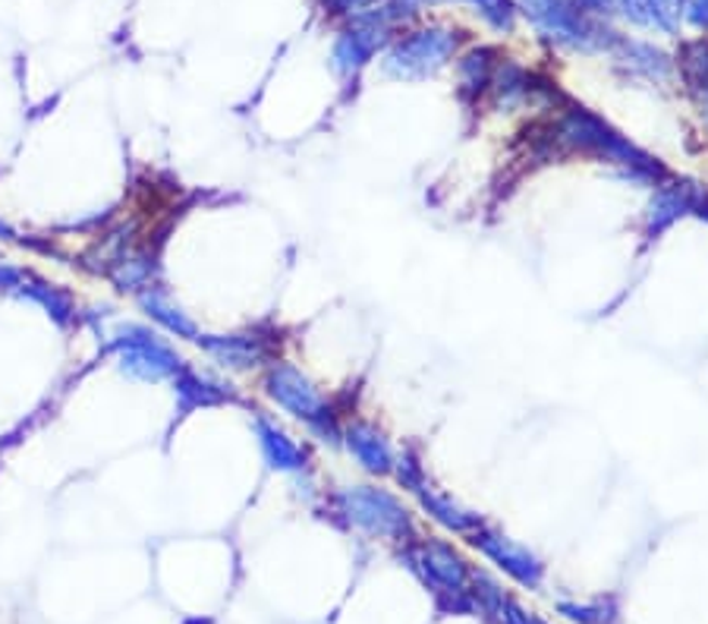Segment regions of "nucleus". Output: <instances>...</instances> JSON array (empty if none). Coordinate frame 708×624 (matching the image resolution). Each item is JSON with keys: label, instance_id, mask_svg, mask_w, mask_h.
<instances>
[{"label": "nucleus", "instance_id": "9b49d317", "mask_svg": "<svg viewBox=\"0 0 708 624\" xmlns=\"http://www.w3.org/2000/svg\"><path fill=\"white\" fill-rule=\"evenodd\" d=\"M387 44V29L372 20H356L353 29L340 33L331 51V64L340 76H356Z\"/></svg>", "mask_w": 708, "mask_h": 624}, {"label": "nucleus", "instance_id": "423d86ee", "mask_svg": "<svg viewBox=\"0 0 708 624\" xmlns=\"http://www.w3.org/2000/svg\"><path fill=\"white\" fill-rule=\"evenodd\" d=\"M519 10L545 38L570 51H595L608 44L602 38L605 29L585 16L577 0H519Z\"/></svg>", "mask_w": 708, "mask_h": 624}, {"label": "nucleus", "instance_id": "f8f14e48", "mask_svg": "<svg viewBox=\"0 0 708 624\" xmlns=\"http://www.w3.org/2000/svg\"><path fill=\"white\" fill-rule=\"evenodd\" d=\"M473 543L482 549L485 556L491 561H498L511 577H516L519 584H539V577H542V564L539 559L526 549V546H519L516 539L511 536H504V533H498V530H488V526H476L473 533Z\"/></svg>", "mask_w": 708, "mask_h": 624}, {"label": "nucleus", "instance_id": "a211bd4d", "mask_svg": "<svg viewBox=\"0 0 708 624\" xmlns=\"http://www.w3.org/2000/svg\"><path fill=\"white\" fill-rule=\"evenodd\" d=\"M617 61L627 66L630 73H640V76L652 79V82H665L668 73H671L668 54L658 51L655 44H645V41H620Z\"/></svg>", "mask_w": 708, "mask_h": 624}, {"label": "nucleus", "instance_id": "9d476101", "mask_svg": "<svg viewBox=\"0 0 708 624\" xmlns=\"http://www.w3.org/2000/svg\"><path fill=\"white\" fill-rule=\"evenodd\" d=\"M253 429H256V442L258 451H261V460L278 470V473H291V476H299L309 470V451L293 438L291 432L284 426H278L271 417L265 413H256L253 417Z\"/></svg>", "mask_w": 708, "mask_h": 624}, {"label": "nucleus", "instance_id": "dca6fc26", "mask_svg": "<svg viewBox=\"0 0 708 624\" xmlns=\"http://www.w3.org/2000/svg\"><path fill=\"white\" fill-rule=\"evenodd\" d=\"M20 300H29L35 306H41L57 326H69L73 322V316H76V306H73V296L66 294L64 288H57V284H48V281H41V278H35L33 271H29V278L16 288V294Z\"/></svg>", "mask_w": 708, "mask_h": 624}, {"label": "nucleus", "instance_id": "39448f33", "mask_svg": "<svg viewBox=\"0 0 708 624\" xmlns=\"http://www.w3.org/2000/svg\"><path fill=\"white\" fill-rule=\"evenodd\" d=\"M456 44H460L456 33L445 29V26L407 33L387 48L382 69H385V76L397 79V82H422V79L438 76L445 66L451 64Z\"/></svg>", "mask_w": 708, "mask_h": 624}, {"label": "nucleus", "instance_id": "cd10ccee", "mask_svg": "<svg viewBox=\"0 0 708 624\" xmlns=\"http://www.w3.org/2000/svg\"><path fill=\"white\" fill-rule=\"evenodd\" d=\"M466 3H473V7H479V3H485V0H466Z\"/></svg>", "mask_w": 708, "mask_h": 624}, {"label": "nucleus", "instance_id": "aec40b11", "mask_svg": "<svg viewBox=\"0 0 708 624\" xmlns=\"http://www.w3.org/2000/svg\"><path fill=\"white\" fill-rule=\"evenodd\" d=\"M645 13H648V26L661 29L665 35L680 33V20H683L680 0H645Z\"/></svg>", "mask_w": 708, "mask_h": 624}, {"label": "nucleus", "instance_id": "7ed1b4c3", "mask_svg": "<svg viewBox=\"0 0 708 624\" xmlns=\"http://www.w3.org/2000/svg\"><path fill=\"white\" fill-rule=\"evenodd\" d=\"M337 514L356 530L382 539H403L413 530V514L397 495L375 486V483H356L334 493Z\"/></svg>", "mask_w": 708, "mask_h": 624}, {"label": "nucleus", "instance_id": "f3484780", "mask_svg": "<svg viewBox=\"0 0 708 624\" xmlns=\"http://www.w3.org/2000/svg\"><path fill=\"white\" fill-rule=\"evenodd\" d=\"M107 278L114 281L117 291L124 294H139L145 288L155 284V259L152 253H142V250H127L117 263L107 268Z\"/></svg>", "mask_w": 708, "mask_h": 624}, {"label": "nucleus", "instance_id": "f03ea898", "mask_svg": "<svg viewBox=\"0 0 708 624\" xmlns=\"http://www.w3.org/2000/svg\"><path fill=\"white\" fill-rule=\"evenodd\" d=\"M261 392L274 407H281L287 417L309 429L312 438H319L324 445H340L344 423L337 420L327 395L299 366L287 360H274L271 366H265Z\"/></svg>", "mask_w": 708, "mask_h": 624}, {"label": "nucleus", "instance_id": "5701e85b", "mask_svg": "<svg viewBox=\"0 0 708 624\" xmlns=\"http://www.w3.org/2000/svg\"><path fill=\"white\" fill-rule=\"evenodd\" d=\"M26 278H29V271H26V268H20V265H10V263H0V291H3V294H16V288H20Z\"/></svg>", "mask_w": 708, "mask_h": 624}, {"label": "nucleus", "instance_id": "2eb2a0df", "mask_svg": "<svg viewBox=\"0 0 708 624\" xmlns=\"http://www.w3.org/2000/svg\"><path fill=\"white\" fill-rule=\"evenodd\" d=\"M416 498L419 508H422L432 521H438V524L448 526L453 533H466V536H469L476 526H482V518H479V514H473L469 508H463L453 495L435 489L432 483H425L416 493Z\"/></svg>", "mask_w": 708, "mask_h": 624}, {"label": "nucleus", "instance_id": "1a4fd4ad", "mask_svg": "<svg viewBox=\"0 0 708 624\" xmlns=\"http://www.w3.org/2000/svg\"><path fill=\"white\" fill-rule=\"evenodd\" d=\"M340 445L347 448V455L356 460L359 470H365L369 476H390L394 463H397V451L390 445L385 429H378L369 420H350L344 423V435Z\"/></svg>", "mask_w": 708, "mask_h": 624}, {"label": "nucleus", "instance_id": "0eeeda50", "mask_svg": "<svg viewBox=\"0 0 708 624\" xmlns=\"http://www.w3.org/2000/svg\"><path fill=\"white\" fill-rule=\"evenodd\" d=\"M195 344L230 372H253V369L271 366L278 360L274 357L278 338L265 334L261 329L230 331V334H198Z\"/></svg>", "mask_w": 708, "mask_h": 624}, {"label": "nucleus", "instance_id": "b1692460", "mask_svg": "<svg viewBox=\"0 0 708 624\" xmlns=\"http://www.w3.org/2000/svg\"><path fill=\"white\" fill-rule=\"evenodd\" d=\"M617 10L623 13L627 23H633V26H648L645 0H617Z\"/></svg>", "mask_w": 708, "mask_h": 624}, {"label": "nucleus", "instance_id": "412c9836", "mask_svg": "<svg viewBox=\"0 0 708 624\" xmlns=\"http://www.w3.org/2000/svg\"><path fill=\"white\" fill-rule=\"evenodd\" d=\"M476 13L494 33H511L516 23V3L514 0H485L476 7Z\"/></svg>", "mask_w": 708, "mask_h": 624}, {"label": "nucleus", "instance_id": "f257e3e1", "mask_svg": "<svg viewBox=\"0 0 708 624\" xmlns=\"http://www.w3.org/2000/svg\"><path fill=\"white\" fill-rule=\"evenodd\" d=\"M554 142L564 152L605 162L623 180H633V183H643V187H658L668 177V170L658 165V158H652L636 142H630V136L614 130L608 120H602L589 107H570L557 120Z\"/></svg>", "mask_w": 708, "mask_h": 624}, {"label": "nucleus", "instance_id": "a878e982", "mask_svg": "<svg viewBox=\"0 0 708 624\" xmlns=\"http://www.w3.org/2000/svg\"><path fill=\"white\" fill-rule=\"evenodd\" d=\"M592 13H614L617 10V0H582Z\"/></svg>", "mask_w": 708, "mask_h": 624}, {"label": "nucleus", "instance_id": "20e7f679", "mask_svg": "<svg viewBox=\"0 0 708 624\" xmlns=\"http://www.w3.org/2000/svg\"><path fill=\"white\" fill-rule=\"evenodd\" d=\"M111 347L117 354L120 372L136 382H173L186 360L177 354L173 344H167L162 334L149 326H117L111 334Z\"/></svg>", "mask_w": 708, "mask_h": 624}, {"label": "nucleus", "instance_id": "6ab92c4d", "mask_svg": "<svg viewBox=\"0 0 708 624\" xmlns=\"http://www.w3.org/2000/svg\"><path fill=\"white\" fill-rule=\"evenodd\" d=\"M422 564L428 568L432 577H438V581H445L451 587H463V581H466V561L445 543H425L422 546Z\"/></svg>", "mask_w": 708, "mask_h": 624}, {"label": "nucleus", "instance_id": "6e6552de", "mask_svg": "<svg viewBox=\"0 0 708 624\" xmlns=\"http://www.w3.org/2000/svg\"><path fill=\"white\" fill-rule=\"evenodd\" d=\"M708 202V193L699 183L690 180H661L645 205V237L655 240L658 233L677 225L686 215H699V208Z\"/></svg>", "mask_w": 708, "mask_h": 624}, {"label": "nucleus", "instance_id": "4468645a", "mask_svg": "<svg viewBox=\"0 0 708 624\" xmlns=\"http://www.w3.org/2000/svg\"><path fill=\"white\" fill-rule=\"evenodd\" d=\"M173 395H177V410L180 413H193L198 407H218V404H227L233 392L230 385L211 379V375H202L195 372L190 366H183L173 379Z\"/></svg>", "mask_w": 708, "mask_h": 624}, {"label": "nucleus", "instance_id": "ddd939ff", "mask_svg": "<svg viewBox=\"0 0 708 624\" xmlns=\"http://www.w3.org/2000/svg\"><path fill=\"white\" fill-rule=\"evenodd\" d=\"M139 300V306H142V313L164 329L167 334H173V338H183V341H198V326H195V319L173 300V296L167 294L164 288L158 284H152V288H145V291H139L136 294Z\"/></svg>", "mask_w": 708, "mask_h": 624}, {"label": "nucleus", "instance_id": "bb28decb", "mask_svg": "<svg viewBox=\"0 0 708 624\" xmlns=\"http://www.w3.org/2000/svg\"><path fill=\"white\" fill-rule=\"evenodd\" d=\"M0 240H13V228L7 221H0Z\"/></svg>", "mask_w": 708, "mask_h": 624}, {"label": "nucleus", "instance_id": "393cba45", "mask_svg": "<svg viewBox=\"0 0 708 624\" xmlns=\"http://www.w3.org/2000/svg\"><path fill=\"white\" fill-rule=\"evenodd\" d=\"M683 16L696 29H708V0H683Z\"/></svg>", "mask_w": 708, "mask_h": 624}, {"label": "nucleus", "instance_id": "4be33fe9", "mask_svg": "<svg viewBox=\"0 0 708 624\" xmlns=\"http://www.w3.org/2000/svg\"><path fill=\"white\" fill-rule=\"evenodd\" d=\"M394 476H397V483H400L407 493H413V495H416L419 489L428 483L422 460L413 458L410 451H400V455H397V463H394Z\"/></svg>", "mask_w": 708, "mask_h": 624}]
</instances>
